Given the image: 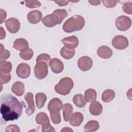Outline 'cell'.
<instances>
[{
    "instance_id": "cell-1",
    "label": "cell",
    "mask_w": 132,
    "mask_h": 132,
    "mask_svg": "<svg viewBox=\"0 0 132 132\" xmlns=\"http://www.w3.org/2000/svg\"><path fill=\"white\" fill-rule=\"evenodd\" d=\"M26 107L23 102H20L10 94H5L1 96L0 111L5 121L17 120L22 114L23 108Z\"/></svg>"
},
{
    "instance_id": "cell-2",
    "label": "cell",
    "mask_w": 132,
    "mask_h": 132,
    "mask_svg": "<svg viewBox=\"0 0 132 132\" xmlns=\"http://www.w3.org/2000/svg\"><path fill=\"white\" fill-rule=\"evenodd\" d=\"M68 15L65 9H56L52 14L45 16L42 20L43 25L47 27H53L61 24L63 20Z\"/></svg>"
},
{
    "instance_id": "cell-3",
    "label": "cell",
    "mask_w": 132,
    "mask_h": 132,
    "mask_svg": "<svg viewBox=\"0 0 132 132\" xmlns=\"http://www.w3.org/2000/svg\"><path fill=\"white\" fill-rule=\"evenodd\" d=\"M85 24L84 18L79 15H75L68 19L63 24L62 29L64 31L71 33L81 30Z\"/></svg>"
},
{
    "instance_id": "cell-4",
    "label": "cell",
    "mask_w": 132,
    "mask_h": 132,
    "mask_svg": "<svg viewBox=\"0 0 132 132\" xmlns=\"http://www.w3.org/2000/svg\"><path fill=\"white\" fill-rule=\"evenodd\" d=\"M73 81L69 77H65L61 79L58 84L55 86V91L62 95H68L73 88Z\"/></svg>"
},
{
    "instance_id": "cell-5",
    "label": "cell",
    "mask_w": 132,
    "mask_h": 132,
    "mask_svg": "<svg viewBox=\"0 0 132 132\" xmlns=\"http://www.w3.org/2000/svg\"><path fill=\"white\" fill-rule=\"evenodd\" d=\"M36 122L37 124L42 125L43 132L55 131L54 128L51 126L50 120L47 114L44 112H39L36 117Z\"/></svg>"
},
{
    "instance_id": "cell-6",
    "label": "cell",
    "mask_w": 132,
    "mask_h": 132,
    "mask_svg": "<svg viewBox=\"0 0 132 132\" xmlns=\"http://www.w3.org/2000/svg\"><path fill=\"white\" fill-rule=\"evenodd\" d=\"M48 65L45 61L37 62L34 67V74L37 79H43L47 76L48 72Z\"/></svg>"
},
{
    "instance_id": "cell-7",
    "label": "cell",
    "mask_w": 132,
    "mask_h": 132,
    "mask_svg": "<svg viewBox=\"0 0 132 132\" xmlns=\"http://www.w3.org/2000/svg\"><path fill=\"white\" fill-rule=\"evenodd\" d=\"M115 25L119 30L126 31L131 27V20L126 15H121L116 20Z\"/></svg>"
},
{
    "instance_id": "cell-8",
    "label": "cell",
    "mask_w": 132,
    "mask_h": 132,
    "mask_svg": "<svg viewBox=\"0 0 132 132\" xmlns=\"http://www.w3.org/2000/svg\"><path fill=\"white\" fill-rule=\"evenodd\" d=\"M128 44L127 38L123 35L116 36L112 40V45L117 50H124L128 46Z\"/></svg>"
},
{
    "instance_id": "cell-9",
    "label": "cell",
    "mask_w": 132,
    "mask_h": 132,
    "mask_svg": "<svg viewBox=\"0 0 132 132\" xmlns=\"http://www.w3.org/2000/svg\"><path fill=\"white\" fill-rule=\"evenodd\" d=\"M77 65L81 71H87L91 69L93 65V61L90 57L84 56L78 59Z\"/></svg>"
},
{
    "instance_id": "cell-10",
    "label": "cell",
    "mask_w": 132,
    "mask_h": 132,
    "mask_svg": "<svg viewBox=\"0 0 132 132\" xmlns=\"http://www.w3.org/2000/svg\"><path fill=\"white\" fill-rule=\"evenodd\" d=\"M6 27L8 31L11 34L16 33L20 29V23L18 19L10 18L5 21Z\"/></svg>"
},
{
    "instance_id": "cell-11",
    "label": "cell",
    "mask_w": 132,
    "mask_h": 132,
    "mask_svg": "<svg viewBox=\"0 0 132 132\" xmlns=\"http://www.w3.org/2000/svg\"><path fill=\"white\" fill-rule=\"evenodd\" d=\"M16 73L18 76L21 78H27L30 75V68L28 64L26 63H21L18 65L16 70Z\"/></svg>"
},
{
    "instance_id": "cell-12",
    "label": "cell",
    "mask_w": 132,
    "mask_h": 132,
    "mask_svg": "<svg viewBox=\"0 0 132 132\" xmlns=\"http://www.w3.org/2000/svg\"><path fill=\"white\" fill-rule=\"evenodd\" d=\"M62 101L58 98H52L47 105V109L50 113L60 112L62 108Z\"/></svg>"
},
{
    "instance_id": "cell-13",
    "label": "cell",
    "mask_w": 132,
    "mask_h": 132,
    "mask_svg": "<svg viewBox=\"0 0 132 132\" xmlns=\"http://www.w3.org/2000/svg\"><path fill=\"white\" fill-rule=\"evenodd\" d=\"M49 65L52 72L56 74H58L62 72L64 69L63 62L58 58L52 59L49 63Z\"/></svg>"
},
{
    "instance_id": "cell-14",
    "label": "cell",
    "mask_w": 132,
    "mask_h": 132,
    "mask_svg": "<svg viewBox=\"0 0 132 132\" xmlns=\"http://www.w3.org/2000/svg\"><path fill=\"white\" fill-rule=\"evenodd\" d=\"M25 100L28 104V108L26 110V113L30 116L35 111V106L34 101V95L31 92H27L24 96Z\"/></svg>"
},
{
    "instance_id": "cell-15",
    "label": "cell",
    "mask_w": 132,
    "mask_h": 132,
    "mask_svg": "<svg viewBox=\"0 0 132 132\" xmlns=\"http://www.w3.org/2000/svg\"><path fill=\"white\" fill-rule=\"evenodd\" d=\"M61 42L65 47L73 50L77 47L79 43L78 39L75 36L64 38L61 40Z\"/></svg>"
},
{
    "instance_id": "cell-16",
    "label": "cell",
    "mask_w": 132,
    "mask_h": 132,
    "mask_svg": "<svg viewBox=\"0 0 132 132\" xmlns=\"http://www.w3.org/2000/svg\"><path fill=\"white\" fill-rule=\"evenodd\" d=\"M42 18V13L37 10L30 11L27 14L28 21L32 24H36L40 22Z\"/></svg>"
},
{
    "instance_id": "cell-17",
    "label": "cell",
    "mask_w": 132,
    "mask_h": 132,
    "mask_svg": "<svg viewBox=\"0 0 132 132\" xmlns=\"http://www.w3.org/2000/svg\"><path fill=\"white\" fill-rule=\"evenodd\" d=\"M28 41L24 38H19L16 39L13 43V47L20 52H24L29 48Z\"/></svg>"
},
{
    "instance_id": "cell-18",
    "label": "cell",
    "mask_w": 132,
    "mask_h": 132,
    "mask_svg": "<svg viewBox=\"0 0 132 132\" xmlns=\"http://www.w3.org/2000/svg\"><path fill=\"white\" fill-rule=\"evenodd\" d=\"M112 50L107 46H101L97 48V54L98 56L103 59H108L112 55Z\"/></svg>"
},
{
    "instance_id": "cell-19",
    "label": "cell",
    "mask_w": 132,
    "mask_h": 132,
    "mask_svg": "<svg viewBox=\"0 0 132 132\" xmlns=\"http://www.w3.org/2000/svg\"><path fill=\"white\" fill-rule=\"evenodd\" d=\"M103 111V106L97 101H93L89 106L90 113L93 116H99Z\"/></svg>"
},
{
    "instance_id": "cell-20",
    "label": "cell",
    "mask_w": 132,
    "mask_h": 132,
    "mask_svg": "<svg viewBox=\"0 0 132 132\" xmlns=\"http://www.w3.org/2000/svg\"><path fill=\"white\" fill-rule=\"evenodd\" d=\"M84 120V116L82 114L79 112H76L72 114L70 120V124L73 126H78L80 125Z\"/></svg>"
},
{
    "instance_id": "cell-21",
    "label": "cell",
    "mask_w": 132,
    "mask_h": 132,
    "mask_svg": "<svg viewBox=\"0 0 132 132\" xmlns=\"http://www.w3.org/2000/svg\"><path fill=\"white\" fill-rule=\"evenodd\" d=\"M11 91L18 96H22L25 91V87L23 82L16 81L12 86Z\"/></svg>"
},
{
    "instance_id": "cell-22",
    "label": "cell",
    "mask_w": 132,
    "mask_h": 132,
    "mask_svg": "<svg viewBox=\"0 0 132 132\" xmlns=\"http://www.w3.org/2000/svg\"><path fill=\"white\" fill-rule=\"evenodd\" d=\"M62 110L64 121L65 122L69 121L73 110L72 105L69 103L64 104L62 106Z\"/></svg>"
},
{
    "instance_id": "cell-23",
    "label": "cell",
    "mask_w": 132,
    "mask_h": 132,
    "mask_svg": "<svg viewBox=\"0 0 132 132\" xmlns=\"http://www.w3.org/2000/svg\"><path fill=\"white\" fill-rule=\"evenodd\" d=\"M100 125L97 121L91 120L88 122L84 126V130L87 132L95 131L98 129Z\"/></svg>"
},
{
    "instance_id": "cell-24",
    "label": "cell",
    "mask_w": 132,
    "mask_h": 132,
    "mask_svg": "<svg viewBox=\"0 0 132 132\" xmlns=\"http://www.w3.org/2000/svg\"><path fill=\"white\" fill-rule=\"evenodd\" d=\"M96 92L93 89H88L85 92V100L87 102L92 103L96 98Z\"/></svg>"
},
{
    "instance_id": "cell-25",
    "label": "cell",
    "mask_w": 132,
    "mask_h": 132,
    "mask_svg": "<svg viewBox=\"0 0 132 132\" xmlns=\"http://www.w3.org/2000/svg\"><path fill=\"white\" fill-rule=\"evenodd\" d=\"M35 99L37 107L40 109L44 106L45 103L46 101L47 97L44 93L40 92L36 94Z\"/></svg>"
},
{
    "instance_id": "cell-26",
    "label": "cell",
    "mask_w": 132,
    "mask_h": 132,
    "mask_svg": "<svg viewBox=\"0 0 132 132\" xmlns=\"http://www.w3.org/2000/svg\"><path fill=\"white\" fill-rule=\"evenodd\" d=\"M115 92L113 90L107 89L105 90L102 94V100L104 102L108 103L114 98Z\"/></svg>"
},
{
    "instance_id": "cell-27",
    "label": "cell",
    "mask_w": 132,
    "mask_h": 132,
    "mask_svg": "<svg viewBox=\"0 0 132 132\" xmlns=\"http://www.w3.org/2000/svg\"><path fill=\"white\" fill-rule=\"evenodd\" d=\"M75 52L74 50L68 48L65 46H63L61 48L60 54L63 58L65 59H70L74 56Z\"/></svg>"
},
{
    "instance_id": "cell-28",
    "label": "cell",
    "mask_w": 132,
    "mask_h": 132,
    "mask_svg": "<svg viewBox=\"0 0 132 132\" xmlns=\"http://www.w3.org/2000/svg\"><path fill=\"white\" fill-rule=\"evenodd\" d=\"M73 102L74 104L79 108H83L86 104V101L84 98L83 95L81 94L75 95L73 97Z\"/></svg>"
},
{
    "instance_id": "cell-29",
    "label": "cell",
    "mask_w": 132,
    "mask_h": 132,
    "mask_svg": "<svg viewBox=\"0 0 132 132\" xmlns=\"http://www.w3.org/2000/svg\"><path fill=\"white\" fill-rule=\"evenodd\" d=\"M12 70V64L10 61H2L0 62V70L2 73H9Z\"/></svg>"
},
{
    "instance_id": "cell-30",
    "label": "cell",
    "mask_w": 132,
    "mask_h": 132,
    "mask_svg": "<svg viewBox=\"0 0 132 132\" xmlns=\"http://www.w3.org/2000/svg\"><path fill=\"white\" fill-rule=\"evenodd\" d=\"M34 52L33 51L29 48L27 51L24 52H20L19 54V56L20 57L25 60H30L33 56Z\"/></svg>"
},
{
    "instance_id": "cell-31",
    "label": "cell",
    "mask_w": 132,
    "mask_h": 132,
    "mask_svg": "<svg viewBox=\"0 0 132 132\" xmlns=\"http://www.w3.org/2000/svg\"><path fill=\"white\" fill-rule=\"evenodd\" d=\"M50 117L52 122L55 124H58L61 122V119L60 112L50 113Z\"/></svg>"
},
{
    "instance_id": "cell-32",
    "label": "cell",
    "mask_w": 132,
    "mask_h": 132,
    "mask_svg": "<svg viewBox=\"0 0 132 132\" xmlns=\"http://www.w3.org/2000/svg\"><path fill=\"white\" fill-rule=\"evenodd\" d=\"M11 79V75L9 73L0 72V82L1 85L7 84Z\"/></svg>"
},
{
    "instance_id": "cell-33",
    "label": "cell",
    "mask_w": 132,
    "mask_h": 132,
    "mask_svg": "<svg viewBox=\"0 0 132 132\" xmlns=\"http://www.w3.org/2000/svg\"><path fill=\"white\" fill-rule=\"evenodd\" d=\"M26 6L29 8H38L41 6V3L38 1H26Z\"/></svg>"
},
{
    "instance_id": "cell-34",
    "label": "cell",
    "mask_w": 132,
    "mask_h": 132,
    "mask_svg": "<svg viewBox=\"0 0 132 132\" xmlns=\"http://www.w3.org/2000/svg\"><path fill=\"white\" fill-rule=\"evenodd\" d=\"M51 60V57L47 54H41L39 55L36 59V62L38 61H45L48 64Z\"/></svg>"
},
{
    "instance_id": "cell-35",
    "label": "cell",
    "mask_w": 132,
    "mask_h": 132,
    "mask_svg": "<svg viewBox=\"0 0 132 132\" xmlns=\"http://www.w3.org/2000/svg\"><path fill=\"white\" fill-rule=\"evenodd\" d=\"M122 9L124 12L128 14H132V4L131 3H125L122 7Z\"/></svg>"
},
{
    "instance_id": "cell-36",
    "label": "cell",
    "mask_w": 132,
    "mask_h": 132,
    "mask_svg": "<svg viewBox=\"0 0 132 132\" xmlns=\"http://www.w3.org/2000/svg\"><path fill=\"white\" fill-rule=\"evenodd\" d=\"M103 5L107 8H112L116 6L117 1H103Z\"/></svg>"
},
{
    "instance_id": "cell-37",
    "label": "cell",
    "mask_w": 132,
    "mask_h": 132,
    "mask_svg": "<svg viewBox=\"0 0 132 132\" xmlns=\"http://www.w3.org/2000/svg\"><path fill=\"white\" fill-rule=\"evenodd\" d=\"M10 56V53L9 51L7 50H5L2 53H1V57H0V61H5L8 58H9Z\"/></svg>"
},
{
    "instance_id": "cell-38",
    "label": "cell",
    "mask_w": 132,
    "mask_h": 132,
    "mask_svg": "<svg viewBox=\"0 0 132 132\" xmlns=\"http://www.w3.org/2000/svg\"><path fill=\"white\" fill-rule=\"evenodd\" d=\"M20 131L18 126L16 125H10L6 128V131Z\"/></svg>"
},
{
    "instance_id": "cell-39",
    "label": "cell",
    "mask_w": 132,
    "mask_h": 132,
    "mask_svg": "<svg viewBox=\"0 0 132 132\" xmlns=\"http://www.w3.org/2000/svg\"><path fill=\"white\" fill-rule=\"evenodd\" d=\"M6 15H7V14L6 11L1 9V22H0L1 24L4 22L5 19L6 18Z\"/></svg>"
},
{
    "instance_id": "cell-40",
    "label": "cell",
    "mask_w": 132,
    "mask_h": 132,
    "mask_svg": "<svg viewBox=\"0 0 132 132\" xmlns=\"http://www.w3.org/2000/svg\"><path fill=\"white\" fill-rule=\"evenodd\" d=\"M55 3L57 4L59 6H64L67 5L69 2L67 1H55Z\"/></svg>"
},
{
    "instance_id": "cell-41",
    "label": "cell",
    "mask_w": 132,
    "mask_h": 132,
    "mask_svg": "<svg viewBox=\"0 0 132 132\" xmlns=\"http://www.w3.org/2000/svg\"><path fill=\"white\" fill-rule=\"evenodd\" d=\"M0 29H1V37H0V39L2 40L3 39H4L6 37V32L5 31V30L3 29V28L2 27H0Z\"/></svg>"
},
{
    "instance_id": "cell-42",
    "label": "cell",
    "mask_w": 132,
    "mask_h": 132,
    "mask_svg": "<svg viewBox=\"0 0 132 132\" xmlns=\"http://www.w3.org/2000/svg\"><path fill=\"white\" fill-rule=\"evenodd\" d=\"M88 2L93 6H97L101 3V1H89Z\"/></svg>"
},
{
    "instance_id": "cell-43",
    "label": "cell",
    "mask_w": 132,
    "mask_h": 132,
    "mask_svg": "<svg viewBox=\"0 0 132 132\" xmlns=\"http://www.w3.org/2000/svg\"><path fill=\"white\" fill-rule=\"evenodd\" d=\"M73 131V130L70 128L69 127H64L63 129L61 130V131Z\"/></svg>"
}]
</instances>
